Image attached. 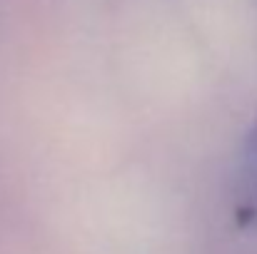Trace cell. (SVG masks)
Here are the masks:
<instances>
[{
    "label": "cell",
    "mask_w": 257,
    "mask_h": 254,
    "mask_svg": "<svg viewBox=\"0 0 257 254\" xmlns=\"http://www.w3.org/2000/svg\"><path fill=\"white\" fill-rule=\"evenodd\" d=\"M235 217L240 227L257 232V117L245 135L235 174Z\"/></svg>",
    "instance_id": "obj_1"
}]
</instances>
